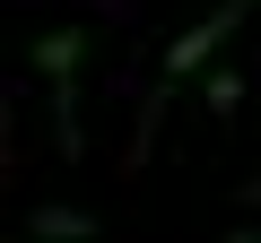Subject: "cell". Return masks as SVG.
Instances as JSON below:
<instances>
[{
    "label": "cell",
    "mask_w": 261,
    "mask_h": 243,
    "mask_svg": "<svg viewBox=\"0 0 261 243\" xmlns=\"http://www.w3.org/2000/svg\"><path fill=\"white\" fill-rule=\"evenodd\" d=\"M252 9H261V0H218V9H209L200 26H183V35L166 44V70H157V104L140 113V139H130V157H148V139H157V113L183 96V78H192V70H209V61H218V44H226V35H235Z\"/></svg>",
    "instance_id": "1"
},
{
    "label": "cell",
    "mask_w": 261,
    "mask_h": 243,
    "mask_svg": "<svg viewBox=\"0 0 261 243\" xmlns=\"http://www.w3.org/2000/svg\"><path fill=\"white\" fill-rule=\"evenodd\" d=\"M79 52H87L79 26L35 35V70L53 78V139H61V157H79Z\"/></svg>",
    "instance_id": "2"
},
{
    "label": "cell",
    "mask_w": 261,
    "mask_h": 243,
    "mask_svg": "<svg viewBox=\"0 0 261 243\" xmlns=\"http://www.w3.org/2000/svg\"><path fill=\"white\" fill-rule=\"evenodd\" d=\"M27 234H53V243H87V234H96V217H87V208H35V217H27Z\"/></svg>",
    "instance_id": "3"
},
{
    "label": "cell",
    "mask_w": 261,
    "mask_h": 243,
    "mask_svg": "<svg viewBox=\"0 0 261 243\" xmlns=\"http://www.w3.org/2000/svg\"><path fill=\"white\" fill-rule=\"evenodd\" d=\"M235 96H244V78H235V70H218V78H209V113H235Z\"/></svg>",
    "instance_id": "4"
},
{
    "label": "cell",
    "mask_w": 261,
    "mask_h": 243,
    "mask_svg": "<svg viewBox=\"0 0 261 243\" xmlns=\"http://www.w3.org/2000/svg\"><path fill=\"white\" fill-rule=\"evenodd\" d=\"M244 200H261V174H252V183H244Z\"/></svg>",
    "instance_id": "5"
}]
</instances>
